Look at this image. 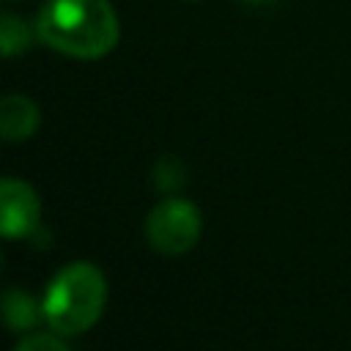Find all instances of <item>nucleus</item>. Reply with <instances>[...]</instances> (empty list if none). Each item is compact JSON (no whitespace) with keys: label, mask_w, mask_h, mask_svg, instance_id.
Returning <instances> with one entry per match:
<instances>
[{"label":"nucleus","mask_w":351,"mask_h":351,"mask_svg":"<svg viewBox=\"0 0 351 351\" xmlns=\"http://www.w3.org/2000/svg\"><path fill=\"white\" fill-rule=\"evenodd\" d=\"M36 36L80 60H96L115 49L121 25L110 0H47L36 16Z\"/></svg>","instance_id":"f257e3e1"},{"label":"nucleus","mask_w":351,"mask_h":351,"mask_svg":"<svg viewBox=\"0 0 351 351\" xmlns=\"http://www.w3.org/2000/svg\"><path fill=\"white\" fill-rule=\"evenodd\" d=\"M107 280L96 263L74 261L63 266L47 285L41 310L44 321L58 335H82L104 313Z\"/></svg>","instance_id":"f03ea898"},{"label":"nucleus","mask_w":351,"mask_h":351,"mask_svg":"<svg viewBox=\"0 0 351 351\" xmlns=\"http://www.w3.org/2000/svg\"><path fill=\"white\" fill-rule=\"evenodd\" d=\"M203 233L200 208L186 197H165L145 217V239L156 252H189Z\"/></svg>","instance_id":"7ed1b4c3"},{"label":"nucleus","mask_w":351,"mask_h":351,"mask_svg":"<svg viewBox=\"0 0 351 351\" xmlns=\"http://www.w3.org/2000/svg\"><path fill=\"white\" fill-rule=\"evenodd\" d=\"M41 225V200L27 181H0V230L5 239H25Z\"/></svg>","instance_id":"20e7f679"},{"label":"nucleus","mask_w":351,"mask_h":351,"mask_svg":"<svg viewBox=\"0 0 351 351\" xmlns=\"http://www.w3.org/2000/svg\"><path fill=\"white\" fill-rule=\"evenodd\" d=\"M41 123V112L33 99L11 93L0 101V134L8 143L27 140Z\"/></svg>","instance_id":"39448f33"},{"label":"nucleus","mask_w":351,"mask_h":351,"mask_svg":"<svg viewBox=\"0 0 351 351\" xmlns=\"http://www.w3.org/2000/svg\"><path fill=\"white\" fill-rule=\"evenodd\" d=\"M3 315L11 332H27L44 318V310L41 304H36V299L27 291L11 288L5 291V299H3Z\"/></svg>","instance_id":"423d86ee"},{"label":"nucleus","mask_w":351,"mask_h":351,"mask_svg":"<svg viewBox=\"0 0 351 351\" xmlns=\"http://www.w3.org/2000/svg\"><path fill=\"white\" fill-rule=\"evenodd\" d=\"M33 41V33L30 27L14 16V14H3V22H0V47H3V55L5 58H14V55H22Z\"/></svg>","instance_id":"0eeeda50"},{"label":"nucleus","mask_w":351,"mask_h":351,"mask_svg":"<svg viewBox=\"0 0 351 351\" xmlns=\"http://www.w3.org/2000/svg\"><path fill=\"white\" fill-rule=\"evenodd\" d=\"M154 181H156L159 189H176V186H181L184 184V167H181V162L173 159V156L162 159L156 165V170H154Z\"/></svg>","instance_id":"6e6552de"},{"label":"nucleus","mask_w":351,"mask_h":351,"mask_svg":"<svg viewBox=\"0 0 351 351\" xmlns=\"http://www.w3.org/2000/svg\"><path fill=\"white\" fill-rule=\"evenodd\" d=\"M16 351H69V346L63 340H58L55 335L30 332V335L16 340Z\"/></svg>","instance_id":"1a4fd4ad"},{"label":"nucleus","mask_w":351,"mask_h":351,"mask_svg":"<svg viewBox=\"0 0 351 351\" xmlns=\"http://www.w3.org/2000/svg\"><path fill=\"white\" fill-rule=\"evenodd\" d=\"M244 3H252V5H263V3H271V0H244Z\"/></svg>","instance_id":"9d476101"}]
</instances>
